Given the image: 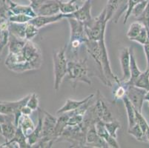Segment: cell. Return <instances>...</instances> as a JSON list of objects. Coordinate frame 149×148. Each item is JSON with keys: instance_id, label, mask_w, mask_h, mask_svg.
<instances>
[{"instance_id": "obj_22", "label": "cell", "mask_w": 149, "mask_h": 148, "mask_svg": "<svg viewBox=\"0 0 149 148\" xmlns=\"http://www.w3.org/2000/svg\"><path fill=\"white\" fill-rule=\"evenodd\" d=\"M124 1L125 0H108L106 6L105 8V10H106L105 19L107 22L113 19L115 13L118 11Z\"/></svg>"}, {"instance_id": "obj_14", "label": "cell", "mask_w": 149, "mask_h": 148, "mask_svg": "<svg viewBox=\"0 0 149 148\" xmlns=\"http://www.w3.org/2000/svg\"><path fill=\"white\" fill-rule=\"evenodd\" d=\"M2 126V134L1 135L5 138V142H9L14 136L17 132V126L14 122V116L8 115V119L4 123L1 124Z\"/></svg>"}, {"instance_id": "obj_10", "label": "cell", "mask_w": 149, "mask_h": 148, "mask_svg": "<svg viewBox=\"0 0 149 148\" xmlns=\"http://www.w3.org/2000/svg\"><path fill=\"white\" fill-rule=\"evenodd\" d=\"M36 16H53L60 13L59 0H45L33 9Z\"/></svg>"}, {"instance_id": "obj_3", "label": "cell", "mask_w": 149, "mask_h": 148, "mask_svg": "<svg viewBox=\"0 0 149 148\" xmlns=\"http://www.w3.org/2000/svg\"><path fill=\"white\" fill-rule=\"evenodd\" d=\"M67 44L59 50L53 51V64H54V89L55 91H58L60 88L62 81L67 76L68 73V60L66 56Z\"/></svg>"}, {"instance_id": "obj_46", "label": "cell", "mask_w": 149, "mask_h": 148, "mask_svg": "<svg viewBox=\"0 0 149 148\" xmlns=\"http://www.w3.org/2000/svg\"><path fill=\"white\" fill-rule=\"evenodd\" d=\"M79 2H85V1H87V0H78Z\"/></svg>"}, {"instance_id": "obj_44", "label": "cell", "mask_w": 149, "mask_h": 148, "mask_svg": "<svg viewBox=\"0 0 149 148\" xmlns=\"http://www.w3.org/2000/svg\"><path fill=\"white\" fill-rule=\"evenodd\" d=\"M145 101H147L148 103V107H149V91L147 92L146 95V98H145Z\"/></svg>"}, {"instance_id": "obj_12", "label": "cell", "mask_w": 149, "mask_h": 148, "mask_svg": "<svg viewBox=\"0 0 149 148\" xmlns=\"http://www.w3.org/2000/svg\"><path fill=\"white\" fill-rule=\"evenodd\" d=\"M120 62L121 65L123 76L120 79V83L128 82L131 79V69H130V48L124 47L120 52Z\"/></svg>"}, {"instance_id": "obj_47", "label": "cell", "mask_w": 149, "mask_h": 148, "mask_svg": "<svg viewBox=\"0 0 149 148\" xmlns=\"http://www.w3.org/2000/svg\"><path fill=\"white\" fill-rule=\"evenodd\" d=\"M146 69H148V70H149V66H148V67L147 68H146Z\"/></svg>"}, {"instance_id": "obj_27", "label": "cell", "mask_w": 149, "mask_h": 148, "mask_svg": "<svg viewBox=\"0 0 149 148\" xmlns=\"http://www.w3.org/2000/svg\"><path fill=\"white\" fill-rule=\"evenodd\" d=\"M69 115L68 113H62L61 116L59 118H57V121H56V127H55V133H54V135L56 138V142L58 141L59 137L62 134L65 129L68 127V121Z\"/></svg>"}, {"instance_id": "obj_9", "label": "cell", "mask_w": 149, "mask_h": 148, "mask_svg": "<svg viewBox=\"0 0 149 148\" xmlns=\"http://www.w3.org/2000/svg\"><path fill=\"white\" fill-rule=\"evenodd\" d=\"M109 148V145L103 138L97 134L95 125L88 128L85 136V147Z\"/></svg>"}, {"instance_id": "obj_24", "label": "cell", "mask_w": 149, "mask_h": 148, "mask_svg": "<svg viewBox=\"0 0 149 148\" xmlns=\"http://www.w3.org/2000/svg\"><path fill=\"white\" fill-rule=\"evenodd\" d=\"M77 1L78 0H69V1L59 0L60 13L63 14H70V13H74L79 8Z\"/></svg>"}, {"instance_id": "obj_13", "label": "cell", "mask_w": 149, "mask_h": 148, "mask_svg": "<svg viewBox=\"0 0 149 148\" xmlns=\"http://www.w3.org/2000/svg\"><path fill=\"white\" fill-rule=\"evenodd\" d=\"M62 19H65V14L59 13L53 16H36L30 21V22L34 24L37 28L40 29L42 28L47 26L48 24L57 22Z\"/></svg>"}, {"instance_id": "obj_41", "label": "cell", "mask_w": 149, "mask_h": 148, "mask_svg": "<svg viewBox=\"0 0 149 148\" xmlns=\"http://www.w3.org/2000/svg\"><path fill=\"white\" fill-rule=\"evenodd\" d=\"M33 110L30 108L28 105L24 106L21 110V113L23 115H27V116H31V114L33 113Z\"/></svg>"}, {"instance_id": "obj_1", "label": "cell", "mask_w": 149, "mask_h": 148, "mask_svg": "<svg viewBox=\"0 0 149 148\" xmlns=\"http://www.w3.org/2000/svg\"><path fill=\"white\" fill-rule=\"evenodd\" d=\"M66 77L68 79L74 82V87L77 82H84L88 85H91L92 81L87 58L82 59L75 58L68 60Z\"/></svg>"}, {"instance_id": "obj_29", "label": "cell", "mask_w": 149, "mask_h": 148, "mask_svg": "<svg viewBox=\"0 0 149 148\" xmlns=\"http://www.w3.org/2000/svg\"><path fill=\"white\" fill-rule=\"evenodd\" d=\"M128 133L131 135L132 136L134 137L137 141L143 142H148L147 138H146V135L142 130L141 127H139V124L137 123L134 124V125L131 127V128L128 129Z\"/></svg>"}, {"instance_id": "obj_6", "label": "cell", "mask_w": 149, "mask_h": 148, "mask_svg": "<svg viewBox=\"0 0 149 148\" xmlns=\"http://www.w3.org/2000/svg\"><path fill=\"white\" fill-rule=\"evenodd\" d=\"M87 112L90 114L92 118L97 121V122L99 121L108 122L114 119V118L112 116L111 112L110 111L106 103L104 101L103 97L100 93V90L97 91L95 104L91 105Z\"/></svg>"}, {"instance_id": "obj_40", "label": "cell", "mask_w": 149, "mask_h": 148, "mask_svg": "<svg viewBox=\"0 0 149 148\" xmlns=\"http://www.w3.org/2000/svg\"><path fill=\"white\" fill-rule=\"evenodd\" d=\"M143 46L144 48V52L146 54V62H147V67L149 66V41L146 44H145Z\"/></svg>"}, {"instance_id": "obj_38", "label": "cell", "mask_w": 149, "mask_h": 148, "mask_svg": "<svg viewBox=\"0 0 149 148\" xmlns=\"http://www.w3.org/2000/svg\"><path fill=\"white\" fill-rule=\"evenodd\" d=\"M118 88L113 92V101H116L119 99H123V98L126 95V87L124 84L121 83L118 85Z\"/></svg>"}, {"instance_id": "obj_5", "label": "cell", "mask_w": 149, "mask_h": 148, "mask_svg": "<svg viewBox=\"0 0 149 148\" xmlns=\"http://www.w3.org/2000/svg\"><path fill=\"white\" fill-rule=\"evenodd\" d=\"M106 10L104 8L102 11L95 18H92L88 22L85 23V31L88 39L99 41L102 36H105V29L108 22L105 19Z\"/></svg>"}, {"instance_id": "obj_21", "label": "cell", "mask_w": 149, "mask_h": 148, "mask_svg": "<svg viewBox=\"0 0 149 148\" xmlns=\"http://www.w3.org/2000/svg\"><path fill=\"white\" fill-rule=\"evenodd\" d=\"M123 101L124 102L125 108V110L127 113V116H128V128H131L136 123V109L131 104V101H129L126 95L123 98Z\"/></svg>"}, {"instance_id": "obj_2", "label": "cell", "mask_w": 149, "mask_h": 148, "mask_svg": "<svg viewBox=\"0 0 149 148\" xmlns=\"http://www.w3.org/2000/svg\"><path fill=\"white\" fill-rule=\"evenodd\" d=\"M68 22L70 29V36L69 43L67 44L68 51L74 55V59L77 58L79 49L88 40L85 31L84 23L74 18H66Z\"/></svg>"}, {"instance_id": "obj_8", "label": "cell", "mask_w": 149, "mask_h": 148, "mask_svg": "<svg viewBox=\"0 0 149 148\" xmlns=\"http://www.w3.org/2000/svg\"><path fill=\"white\" fill-rule=\"evenodd\" d=\"M123 84H124L126 87V96L129 101L138 112L142 113L143 103H144L145 98L148 91L134 85H130L127 83Z\"/></svg>"}, {"instance_id": "obj_17", "label": "cell", "mask_w": 149, "mask_h": 148, "mask_svg": "<svg viewBox=\"0 0 149 148\" xmlns=\"http://www.w3.org/2000/svg\"><path fill=\"white\" fill-rule=\"evenodd\" d=\"M94 96H95V94H93H93H91L90 96L85 98L84 99L79 100V101L74 99H68L67 101H65V103L64 104V105L62 106V108H60L57 111H56V113L62 114L65 113L75 110L78 109V108H79L80 106H82V104H85V102H87L89 100L92 99Z\"/></svg>"}, {"instance_id": "obj_31", "label": "cell", "mask_w": 149, "mask_h": 148, "mask_svg": "<svg viewBox=\"0 0 149 148\" xmlns=\"http://www.w3.org/2000/svg\"><path fill=\"white\" fill-rule=\"evenodd\" d=\"M105 127L110 135L114 137V138H117L116 132L119 129L121 128V124H120L119 121L114 119L113 120L110 121V122H105Z\"/></svg>"}, {"instance_id": "obj_15", "label": "cell", "mask_w": 149, "mask_h": 148, "mask_svg": "<svg viewBox=\"0 0 149 148\" xmlns=\"http://www.w3.org/2000/svg\"><path fill=\"white\" fill-rule=\"evenodd\" d=\"M38 112H39V116H38V123L37 125L35 127L34 130H33V132L31 133L27 138H28V142L31 147H32L37 143L42 138V122H43V116L42 115L43 110L40 108L38 109Z\"/></svg>"}, {"instance_id": "obj_16", "label": "cell", "mask_w": 149, "mask_h": 148, "mask_svg": "<svg viewBox=\"0 0 149 148\" xmlns=\"http://www.w3.org/2000/svg\"><path fill=\"white\" fill-rule=\"evenodd\" d=\"M95 128L97 130V133L100 137L103 138L107 143L109 145V147L112 148H119L120 147V145H119L118 142L116 141V138L111 136L108 133L107 131L106 128L105 127V122H102V121H99L95 124Z\"/></svg>"}, {"instance_id": "obj_42", "label": "cell", "mask_w": 149, "mask_h": 148, "mask_svg": "<svg viewBox=\"0 0 149 148\" xmlns=\"http://www.w3.org/2000/svg\"><path fill=\"white\" fill-rule=\"evenodd\" d=\"M29 1L30 2H31L30 5H31V6H32V8L34 9V8H36V7H38L39 5H41V4L44 2L45 0H29Z\"/></svg>"}, {"instance_id": "obj_43", "label": "cell", "mask_w": 149, "mask_h": 148, "mask_svg": "<svg viewBox=\"0 0 149 148\" xmlns=\"http://www.w3.org/2000/svg\"><path fill=\"white\" fill-rule=\"evenodd\" d=\"M8 116V115H5V114H2L0 113V124H2V123H4L7 120Z\"/></svg>"}, {"instance_id": "obj_33", "label": "cell", "mask_w": 149, "mask_h": 148, "mask_svg": "<svg viewBox=\"0 0 149 148\" xmlns=\"http://www.w3.org/2000/svg\"><path fill=\"white\" fill-rule=\"evenodd\" d=\"M138 22L143 24V26L146 28L149 35V0L148 2L147 5L145 8L144 11L142 13V14L136 18Z\"/></svg>"}, {"instance_id": "obj_36", "label": "cell", "mask_w": 149, "mask_h": 148, "mask_svg": "<svg viewBox=\"0 0 149 148\" xmlns=\"http://www.w3.org/2000/svg\"><path fill=\"white\" fill-rule=\"evenodd\" d=\"M132 41L139 43V44H140L141 45H144L145 44H146V43L149 41L148 33L146 28H143V31H141L139 34H138L134 39H133Z\"/></svg>"}, {"instance_id": "obj_4", "label": "cell", "mask_w": 149, "mask_h": 148, "mask_svg": "<svg viewBox=\"0 0 149 148\" xmlns=\"http://www.w3.org/2000/svg\"><path fill=\"white\" fill-rule=\"evenodd\" d=\"M42 133V138L33 147H51L55 142H56L54 135L55 127H56L57 118H56L50 113L43 110Z\"/></svg>"}, {"instance_id": "obj_32", "label": "cell", "mask_w": 149, "mask_h": 148, "mask_svg": "<svg viewBox=\"0 0 149 148\" xmlns=\"http://www.w3.org/2000/svg\"><path fill=\"white\" fill-rule=\"evenodd\" d=\"M39 28H36L34 24L32 23L28 22L26 24V28H25V39L27 41H32L34 39L35 36H37L39 33Z\"/></svg>"}, {"instance_id": "obj_26", "label": "cell", "mask_w": 149, "mask_h": 148, "mask_svg": "<svg viewBox=\"0 0 149 148\" xmlns=\"http://www.w3.org/2000/svg\"><path fill=\"white\" fill-rule=\"evenodd\" d=\"M130 69H131V79L128 82H125V83L132 85L134 80L143 73L138 67L133 48H130Z\"/></svg>"}, {"instance_id": "obj_18", "label": "cell", "mask_w": 149, "mask_h": 148, "mask_svg": "<svg viewBox=\"0 0 149 148\" xmlns=\"http://www.w3.org/2000/svg\"><path fill=\"white\" fill-rule=\"evenodd\" d=\"M9 10L12 14H25L34 18L36 16L33 8L31 5H22L13 2L12 0L9 1Z\"/></svg>"}, {"instance_id": "obj_37", "label": "cell", "mask_w": 149, "mask_h": 148, "mask_svg": "<svg viewBox=\"0 0 149 148\" xmlns=\"http://www.w3.org/2000/svg\"><path fill=\"white\" fill-rule=\"evenodd\" d=\"M39 104H40V100H39V96L36 93H33L30 95V97L27 102V105L30 108L34 110H38L39 109Z\"/></svg>"}, {"instance_id": "obj_11", "label": "cell", "mask_w": 149, "mask_h": 148, "mask_svg": "<svg viewBox=\"0 0 149 148\" xmlns=\"http://www.w3.org/2000/svg\"><path fill=\"white\" fill-rule=\"evenodd\" d=\"M91 8L92 5L91 0H87L84 2L83 5L79 7V9L76 10L74 13H70V14H65V19L68 18V17L74 18L85 24L91 20L93 18L91 16Z\"/></svg>"}, {"instance_id": "obj_35", "label": "cell", "mask_w": 149, "mask_h": 148, "mask_svg": "<svg viewBox=\"0 0 149 148\" xmlns=\"http://www.w3.org/2000/svg\"><path fill=\"white\" fill-rule=\"evenodd\" d=\"M143 0H127V8H126V12H125V15L124 21H123V24H126L127 21L128 19L130 18V16H131V13L135 6L139 2H141Z\"/></svg>"}, {"instance_id": "obj_23", "label": "cell", "mask_w": 149, "mask_h": 148, "mask_svg": "<svg viewBox=\"0 0 149 148\" xmlns=\"http://www.w3.org/2000/svg\"><path fill=\"white\" fill-rule=\"evenodd\" d=\"M27 23H16L9 22V33L19 39H25V28ZM26 40V39H25Z\"/></svg>"}, {"instance_id": "obj_19", "label": "cell", "mask_w": 149, "mask_h": 148, "mask_svg": "<svg viewBox=\"0 0 149 148\" xmlns=\"http://www.w3.org/2000/svg\"><path fill=\"white\" fill-rule=\"evenodd\" d=\"M27 40L17 37L9 33L8 51L10 54H18L22 51L23 47H25Z\"/></svg>"}, {"instance_id": "obj_20", "label": "cell", "mask_w": 149, "mask_h": 148, "mask_svg": "<svg viewBox=\"0 0 149 148\" xmlns=\"http://www.w3.org/2000/svg\"><path fill=\"white\" fill-rule=\"evenodd\" d=\"M18 127H19L22 130L23 133L28 137L31 133L33 132V130H34L36 126H35L33 120L31 119L30 116L22 114V116H20L19 119Z\"/></svg>"}, {"instance_id": "obj_28", "label": "cell", "mask_w": 149, "mask_h": 148, "mask_svg": "<svg viewBox=\"0 0 149 148\" xmlns=\"http://www.w3.org/2000/svg\"><path fill=\"white\" fill-rule=\"evenodd\" d=\"M132 85L149 91V70L146 69L134 80Z\"/></svg>"}, {"instance_id": "obj_7", "label": "cell", "mask_w": 149, "mask_h": 148, "mask_svg": "<svg viewBox=\"0 0 149 148\" xmlns=\"http://www.w3.org/2000/svg\"><path fill=\"white\" fill-rule=\"evenodd\" d=\"M30 95L18 101H0V113L5 115H13L15 124L18 127L19 119L22 116L21 110L24 106L27 105Z\"/></svg>"}, {"instance_id": "obj_25", "label": "cell", "mask_w": 149, "mask_h": 148, "mask_svg": "<svg viewBox=\"0 0 149 148\" xmlns=\"http://www.w3.org/2000/svg\"><path fill=\"white\" fill-rule=\"evenodd\" d=\"M9 143H16L18 145V147L20 148H27L31 147L28 142V138L27 136L23 133L22 130L19 127H17V132L15 133L14 136L13 137L11 140L9 142H5V144Z\"/></svg>"}, {"instance_id": "obj_30", "label": "cell", "mask_w": 149, "mask_h": 148, "mask_svg": "<svg viewBox=\"0 0 149 148\" xmlns=\"http://www.w3.org/2000/svg\"><path fill=\"white\" fill-rule=\"evenodd\" d=\"M145 27L143 26V24L140 23L139 22H134L130 25L129 29H128V32H127V37L132 41L134 39L141 31H143V29Z\"/></svg>"}, {"instance_id": "obj_45", "label": "cell", "mask_w": 149, "mask_h": 148, "mask_svg": "<svg viewBox=\"0 0 149 148\" xmlns=\"http://www.w3.org/2000/svg\"><path fill=\"white\" fill-rule=\"evenodd\" d=\"M0 134H2V126L0 124Z\"/></svg>"}, {"instance_id": "obj_39", "label": "cell", "mask_w": 149, "mask_h": 148, "mask_svg": "<svg viewBox=\"0 0 149 148\" xmlns=\"http://www.w3.org/2000/svg\"><path fill=\"white\" fill-rule=\"evenodd\" d=\"M148 0H143L141 2H139V4H137L133 9L131 16H134L135 18L139 17L142 14V13L144 11L145 8H146V5L148 4Z\"/></svg>"}, {"instance_id": "obj_34", "label": "cell", "mask_w": 149, "mask_h": 148, "mask_svg": "<svg viewBox=\"0 0 149 148\" xmlns=\"http://www.w3.org/2000/svg\"><path fill=\"white\" fill-rule=\"evenodd\" d=\"M33 17L25 14H11L8 17V21L16 23H28Z\"/></svg>"}]
</instances>
